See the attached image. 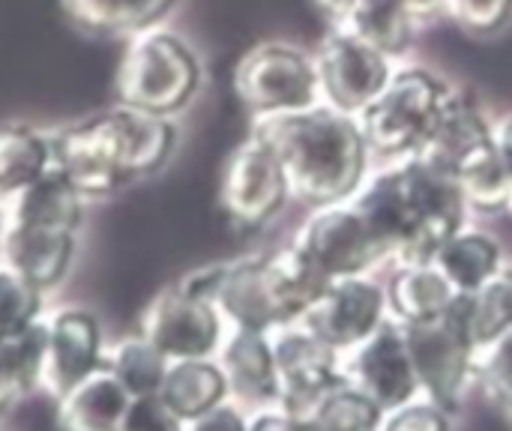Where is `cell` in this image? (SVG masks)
I'll list each match as a JSON object with an SVG mask.
<instances>
[{
	"instance_id": "1",
	"label": "cell",
	"mask_w": 512,
	"mask_h": 431,
	"mask_svg": "<svg viewBox=\"0 0 512 431\" xmlns=\"http://www.w3.org/2000/svg\"><path fill=\"white\" fill-rule=\"evenodd\" d=\"M285 168L291 195L312 207L351 201L369 174V144L357 117L318 102L312 108L255 117L252 132Z\"/></svg>"
},
{
	"instance_id": "2",
	"label": "cell",
	"mask_w": 512,
	"mask_h": 431,
	"mask_svg": "<svg viewBox=\"0 0 512 431\" xmlns=\"http://www.w3.org/2000/svg\"><path fill=\"white\" fill-rule=\"evenodd\" d=\"M351 201L396 261H432L468 213L459 183L417 156L375 174Z\"/></svg>"
},
{
	"instance_id": "3",
	"label": "cell",
	"mask_w": 512,
	"mask_h": 431,
	"mask_svg": "<svg viewBox=\"0 0 512 431\" xmlns=\"http://www.w3.org/2000/svg\"><path fill=\"white\" fill-rule=\"evenodd\" d=\"M201 87V60L174 30L156 24L129 36L117 66V102L174 117Z\"/></svg>"
},
{
	"instance_id": "4",
	"label": "cell",
	"mask_w": 512,
	"mask_h": 431,
	"mask_svg": "<svg viewBox=\"0 0 512 431\" xmlns=\"http://www.w3.org/2000/svg\"><path fill=\"white\" fill-rule=\"evenodd\" d=\"M447 96L450 87L429 69H396L390 84L357 114L369 153L393 162L414 156Z\"/></svg>"
},
{
	"instance_id": "5",
	"label": "cell",
	"mask_w": 512,
	"mask_h": 431,
	"mask_svg": "<svg viewBox=\"0 0 512 431\" xmlns=\"http://www.w3.org/2000/svg\"><path fill=\"white\" fill-rule=\"evenodd\" d=\"M51 144H54V168L87 201L108 198L126 183H132L126 138L117 108H105L99 114L81 117L51 132Z\"/></svg>"
},
{
	"instance_id": "6",
	"label": "cell",
	"mask_w": 512,
	"mask_h": 431,
	"mask_svg": "<svg viewBox=\"0 0 512 431\" xmlns=\"http://www.w3.org/2000/svg\"><path fill=\"white\" fill-rule=\"evenodd\" d=\"M234 90L252 117L300 111L321 102L315 57L285 42L249 48L234 69Z\"/></svg>"
},
{
	"instance_id": "7",
	"label": "cell",
	"mask_w": 512,
	"mask_h": 431,
	"mask_svg": "<svg viewBox=\"0 0 512 431\" xmlns=\"http://www.w3.org/2000/svg\"><path fill=\"white\" fill-rule=\"evenodd\" d=\"M273 360H276V405L294 417H309V411L339 384L348 381L339 351L318 339L300 321L276 327L270 333Z\"/></svg>"
},
{
	"instance_id": "8",
	"label": "cell",
	"mask_w": 512,
	"mask_h": 431,
	"mask_svg": "<svg viewBox=\"0 0 512 431\" xmlns=\"http://www.w3.org/2000/svg\"><path fill=\"white\" fill-rule=\"evenodd\" d=\"M402 330H405V342L414 360L420 390H426L429 399L447 414L456 411L477 372L474 342L453 321L450 312L426 324H402Z\"/></svg>"
},
{
	"instance_id": "9",
	"label": "cell",
	"mask_w": 512,
	"mask_h": 431,
	"mask_svg": "<svg viewBox=\"0 0 512 431\" xmlns=\"http://www.w3.org/2000/svg\"><path fill=\"white\" fill-rule=\"evenodd\" d=\"M288 195L291 186L276 153L255 135L237 144L219 183V204L225 216L243 231H258L285 207Z\"/></svg>"
},
{
	"instance_id": "10",
	"label": "cell",
	"mask_w": 512,
	"mask_h": 431,
	"mask_svg": "<svg viewBox=\"0 0 512 431\" xmlns=\"http://www.w3.org/2000/svg\"><path fill=\"white\" fill-rule=\"evenodd\" d=\"M141 336H147L171 363L216 357L225 339V318L216 303L189 294L180 285L159 291L141 315Z\"/></svg>"
},
{
	"instance_id": "11",
	"label": "cell",
	"mask_w": 512,
	"mask_h": 431,
	"mask_svg": "<svg viewBox=\"0 0 512 431\" xmlns=\"http://www.w3.org/2000/svg\"><path fill=\"white\" fill-rule=\"evenodd\" d=\"M315 69L321 99L351 117H357L390 84L396 72L387 54L375 51L372 45L336 24L327 30L315 54Z\"/></svg>"
},
{
	"instance_id": "12",
	"label": "cell",
	"mask_w": 512,
	"mask_h": 431,
	"mask_svg": "<svg viewBox=\"0 0 512 431\" xmlns=\"http://www.w3.org/2000/svg\"><path fill=\"white\" fill-rule=\"evenodd\" d=\"M294 243L330 276H366V270L390 252L369 228L366 216L354 207V201L318 207V213L300 228Z\"/></svg>"
},
{
	"instance_id": "13",
	"label": "cell",
	"mask_w": 512,
	"mask_h": 431,
	"mask_svg": "<svg viewBox=\"0 0 512 431\" xmlns=\"http://www.w3.org/2000/svg\"><path fill=\"white\" fill-rule=\"evenodd\" d=\"M105 366L102 324L93 312L69 306L45 315L39 390L54 402Z\"/></svg>"
},
{
	"instance_id": "14",
	"label": "cell",
	"mask_w": 512,
	"mask_h": 431,
	"mask_svg": "<svg viewBox=\"0 0 512 431\" xmlns=\"http://www.w3.org/2000/svg\"><path fill=\"white\" fill-rule=\"evenodd\" d=\"M387 309V288L366 276H345L330 282L300 324L342 354L360 348L387 321Z\"/></svg>"
},
{
	"instance_id": "15",
	"label": "cell",
	"mask_w": 512,
	"mask_h": 431,
	"mask_svg": "<svg viewBox=\"0 0 512 431\" xmlns=\"http://www.w3.org/2000/svg\"><path fill=\"white\" fill-rule=\"evenodd\" d=\"M213 303L219 306L228 327L273 333L276 327L294 324L288 300L273 273L270 255L219 264Z\"/></svg>"
},
{
	"instance_id": "16",
	"label": "cell",
	"mask_w": 512,
	"mask_h": 431,
	"mask_svg": "<svg viewBox=\"0 0 512 431\" xmlns=\"http://www.w3.org/2000/svg\"><path fill=\"white\" fill-rule=\"evenodd\" d=\"M345 375L384 414L414 402L420 393V381H417L414 360L405 342V330L396 318L384 321L360 348H354V357Z\"/></svg>"
},
{
	"instance_id": "17",
	"label": "cell",
	"mask_w": 512,
	"mask_h": 431,
	"mask_svg": "<svg viewBox=\"0 0 512 431\" xmlns=\"http://www.w3.org/2000/svg\"><path fill=\"white\" fill-rule=\"evenodd\" d=\"M489 147H492V123L486 120L480 105L471 96L450 90L423 147L414 156L456 180V174Z\"/></svg>"
},
{
	"instance_id": "18",
	"label": "cell",
	"mask_w": 512,
	"mask_h": 431,
	"mask_svg": "<svg viewBox=\"0 0 512 431\" xmlns=\"http://www.w3.org/2000/svg\"><path fill=\"white\" fill-rule=\"evenodd\" d=\"M75 252L78 231L0 225V264L45 294L69 276Z\"/></svg>"
},
{
	"instance_id": "19",
	"label": "cell",
	"mask_w": 512,
	"mask_h": 431,
	"mask_svg": "<svg viewBox=\"0 0 512 431\" xmlns=\"http://www.w3.org/2000/svg\"><path fill=\"white\" fill-rule=\"evenodd\" d=\"M219 366L228 378L231 396L252 408L276 405L279 384H276V360L270 333L231 327L219 348Z\"/></svg>"
},
{
	"instance_id": "20",
	"label": "cell",
	"mask_w": 512,
	"mask_h": 431,
	"mask_svg": "<svg viewBox=\"0 0 512 431\" xmlns=\"http://www.w3.org/2000/svg\"><path fill=\"white\" fill-rule=\"evenodd\" d=\"M84 201L87 198L57 168H51L45 177L0 204V225L78 231L84 219Z\"/></svg>"
},
{
	"instance_id": "21",
	"label": "cell",
	"mask_w": 512,
	"mask_h": 431,
	"mask_svg": "<svg viewBox=\"0 0 512 431\" xmlns=\"http://www.w3.org/2000/svg\"><path fill=\"white\" fill-rule=\"evenodd\" d=\"M129 402L132 396L102 366L57 399V426L60 431H120Z\"/></svg>"
},
{
	"instance_id": "22",
	"label": "cell",
	"mask_w": 512,
	"mask_h": 431,
	"mask_svg": "<svg viewBox=\"0 0 512 431\" xmlns=\"http://www.w3.org/2000/svg\"><path fill=\"white\" fill-rule=\"evenodd\" d=\"M456 291L432 261H399L387 285V303L399 324H426L441 318Z\"/></svg>"
},
{
	"instance_id": "23",
	"label": "cell",
	"mask_w": 512,
	"mask_h": 431,
	"mask_svg": "<svg viewBox=\"0 0 512 431\" xmlns=\"http://www.w3.org/2000/svg\"><path fill=\"white\" fill-rule=\"evenodd\" d=\"M231 387L216 357L207 360H174L165 372L159 399L183 420H195L216 405L228 402Z\"/></svg>"
},
{
	"instance_id": "24",
	"label": "cell",
	"mask_w": 512,
	"mask_h": 431,
	"mask_svg": "<svg viewBox=\"0 0 512 431\" xmlns=\"http://www.w3.org/2000/svg\"><path fill=\"white\" fill-rule=\"evenodd\" d=\"M54 168L51 132L30 123H0V204Z\"/></svg>"
},
{
	"instance_id": "25",
	"label": "cell",
	"mask_w": 512,
	"mask_h": 431,
	"mask_svg": "<svg viewBox=\"0 0 512 431\" xmlns=\"http://www.w3.org/2000/svg\"><path fill=\"white\" fill-rule=\"evenodd\" d=\"M432 264L441 270L456 294L480 291L504 270L501 246L489 234L471 228H459L453 237H447L432 255Z\"/></svg>"
},
{
	"instance_id": "26",
	"label": "cell",
	"mask_w": 512,
	"mask_h": 431,
	"mask_svg": "<svg viewBox=\"0 0 512 431\" xmlns=\"http://www.w3.org/2000/svg\"><path fill=\"white\" fill-rule=\"evenodd\" d=\"M66 18L96 36H135L156 27L177 0H60Z\"/></svg>"
},
{
	"instance_id": "27",
	"label": "cell",
	"mask_w": 512,
	"mask_h": 431,
	"mask_svg": "<svg viewBox=\"0 0 512 431\" xmlns=\"http://www.w3.org/2000/svg\"><path fill=\"white\" fill-rule=\"evenodd\" d=\"M336 27L363 39L390 60L408 54L417 33V21L396 0H360L345 18L336 21Z\"/></svg>"
},
{
	"instance_id": "28",
	"label": "cell",
	"mask_w": 512,
	"mask_h": 431,
	"mask_svg": "<svg viewBox=\"0 0 512 431\" xmlns=\"http://www.w3.org/2000/svg\"><path fill=\"white\" fill-rule=\"evenodd\" d=\"M45 348V315L27 330L0 339V417L30 390L39 387Z\"/></svg>"
},
{
	"instance_id": "29",
	"label": "cell",
	"mask_w": 512,
	"mask_h": 431,
	"mask_svg": "<svg viewBox=\"0 0 512 431\" xmlns=\"http://www.w3.org/2000/svg\"><path fill=\"white\" fill-rule=\"evenodd\" d=\"M168 366L171 360L141 333L123 336L120 342L105 348V369L123 384L132 399L159 396Z\"/></svg>"
},
{
	"instance_id": "30",
	"label": "cell",
	"mask_w": 512,
	"mask_h": 431,
	"mask_svg": "<svg viewBox=\"0 0 512 431\" xmlns=\"http://www.w3.org/2000/svg\"><path fill=\"white\" fill-rule=\"evenodd\" d=\"M456 183L462 189V198H465L468 210H480V213H504V210H510L512 174L498 159L495 144L486 153L474 156L456 174Z\"/></svg>"
},
{
	"instance_id": "31",
	"label": "cell",
	"mask_w": 512,
	"mask_h": 431,
	"mask_svg": "<svg viewBox=\"0 0 512 431\" xmlns=\"http://www.w3.org/2000/svg\"><path fill=\"white\" fill-rule=\"evenodd\" d=\"M315 431H381L384 411L351 381L330 390L306 417Z\"/></svg>"
},
{
	"instance_id": "32",
	"label": "cell",
	"mask_w": 512,
	"mask_h": 431,
	"mask_svg": "<svg viewBox=\"0 0 512 431\" xmlns=\"http://www.w3.org/2000/svg\"><path fill=\"white\" fill-rule=\"evenodd\" d=\"M45 315V291L0 264V339L15 336Z\"/></svg>"
},
{
	"instance_id": "33",
	"label": "cell",
	"mask_w": 512,
	"mask_h": 431,
	"mask_svg": "<svg viewBox=\"0 0 512 431\" xmlns=\"http://www.w3.org/2000/svg\"><path fill=\"white\" fill-rule=\"evenodd\" d=\"M474 375L480 378L486 399L512 417V330L477 351Z\"/></svg>"
},
{
	"instance_id": "34",
	"label": "cell",
	"mask_w": 512,
	"mask_h": 431,
	"mask_svg": "<svg viewBox=\"0 0 512 431\" xmlns=\"http://www.w3.org/2000/svg\"><path fill=\"white\" fill-rule=\"evenodd\" d=\"M447 15L468 33H495L512 18V0H447Z\"/></svg>"
},
{
	"instance_id": "35",
	"label": "cell",
	"mask_w": 512,
	"mask_h": 431,
	"mask_svg": "<svg viewBox=\"0 0 512 431\" xmlns=\"http://www.w3.org/2000/svg\"><path fill=\"white\" fill-rule=\"evenodd\" d=\"M120 431H186V423L159 396H138L129 402Z\"/></svg>"
},
{
	"instance_id": "36",
	"label": "cell",
	"mask_w": 512,
	"mask_h": 431,
	"mask_svg": "<svg viewBox=\"0 0 512 431\" xmlns=\"http://www.w3.org/2000/svg\"><path fill=\"white\" fill-rule=\"evenodd\" d=\"M381 431H450V417L444 408L429 402H408L390 411L381 423Z\"/></svg>"
},
{
	"instance_id": "37",
	"label": "cell",
	"mask_w": 512,
	"mask_h": 431,
	"mask_svg": "<svg viewBox=\"0 0 512 431\" xmlns=\"http://www.w3.org/2000/svg\"><path fill=\"white\" fill-rule=\"evenodd\" d=\"M186 431H249V417L237 405H216L213 411L186 423Z\"/></svg>"
},
{
	"instance_id": "38",
	"label": "cell",
	"mask_w": 512,
	"mask_h": 431,
	"mask_svg": "<svg viewBox=\"0 0 512 431\" xmlns=\"http://www.w3.org/2000/svg\"><path fill=\"white\" fill-rule=\"evenodd\" d=\"M249 431H315L309 420L288 414L279 405L270 408H258V414L249 417Z\"/></svg>"
},
{
	"instance_id": "39",
	"label": "cell",
	"mask_w": 512,
	"mask_h": 431,
	"mask_svg": "<svg viewBox=\"0 0 512 431\" xmlns=\"http://www.w3.org/2000/svg\"><path fill=\"white\" fill-rule=\"evenodd\" d=\"M492 144L498 159L504 162V168L512 174V114L501 117L498 123H492Z\"/></svg>"
},
{
	"instance_id": "40",
	"label": "cell",
	"mask_w": 512,
	"mask_h": 431,
	"mask_svg": "<svg viewBox=\"0 0 512 431\" xmlns=\"http://www.w3.org/2000/svg\"><path fill=\"white\" fill-rule=\"evenodd\" d=\"M399 6L408 9V15L420 24V21H432L438 15H447V0H396Z\"/></svg>"
},
{
	"instance_id": "41",
	"label": "cell",
	"mask_w": 512,
	"mask_h": 431,
	"mask_svg": "<svg viewBox=\"0 0 512 431\" xmlns=\"http://www.w3.org/2000/svg\"><path fill=\"white\" fill-rule=\"evenodd\" d=\"M315 3H318V6L333 18V21H339V18H345V15L354 9L360 0H315Z\"/></svg>"
},
{
	"instance_id": "42",
	"label": "cell",
	"mask_w": 512,
	"mask_h": 431,
	"mask_svg": "<svg viewBox=\"0 0 512 431\" xmlns=\"http://www.w3.org/2000/svg\"><path fill=\"white\" fill-rule=\"evenodd\" d=\"M507 213H512V198H510V210H507Z\"/></svg>"
}]
</instances>
